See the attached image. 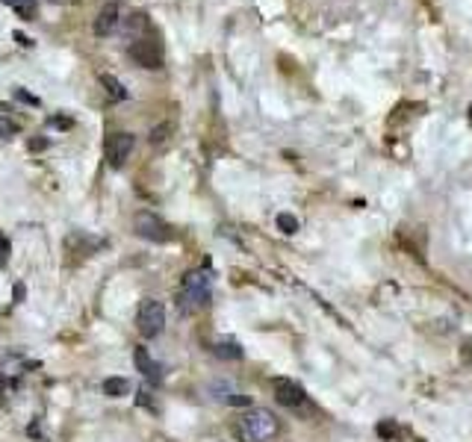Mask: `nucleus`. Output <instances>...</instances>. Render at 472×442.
<instances>
[{"mask_svg":"<svg viewBox=\"0 0 472 442\" xmlns=\"http://www.w3.org/2000/svg\"><path fill=\"white\" fill-rule=\"evenodd\" d=\"M133 363H136V369H139L148 380H160V365L151 360V354H148V348H142V345H136L133 348Z\"/></svg>","mask_w":472,"mask_h":442,"instance_id":"9","label":"nucleus"},{"mask_svg":"<svg viewBox=\"0 0 472 442\" xmlns=\"http://www.w3.org/2000/svg\"><path fill=\"white\" fill-rule=\"evenodd\" d=\"M272 389H275L278 404H283L286 410H304V407H307V392H304L295 380L275 377V380H272Z\"/></svg>","mask_w":472,"mask_h":442,"instance_id":"5","label":"nucleus"},{"mask_svg":"<svg viewBox=\"0 0 472 442\" xmlns=\"http://www.w3.org/2000/svg\"><path fill=\"white\" fill-rule=\"evenodd\" d=\"M136 330L142 333L145 339H154L165 330V307L154 298H145L136 310Z\"/></svg>","mask_w":472,"mask_h":442,"instance_id":"3","label":"nucleus"},{"mask_svg":"<svg viewBox=\"0 0 472 442\" xmlns=\"http://www.w3.org/2000/svg\"><path fill=\"white\" fill-rule=\"evenodd\" d=\"M212 354H216L219 360H242L245 357V351H242V345L236 339H219L216 345H212Z\"/></svg>","mask_w":472,"mask_h":442,"instance_id":"10","label":"nucleus"},{"mask_svg":"<svg viewBox=\"0 0 472 442\" xmlns=\"http://www.w3.org/2000/svg\"><path fill=\"white\" fill-rule=\"evenodd\" d=\"M469 121H472V106H469Z\"/></svg>","mask_w":472,"mask_h":442,"instance_id":"25","label":"nucleus"},{"mask_svg":"<svg viewBox=\"0 0 472 442\" xmlns=\"http://www.w3.org/2000/svg\"><path fill=\"white\" fill-rule=\"evenodd\" d=\"M212 295V280L207 271H189L177 292V310L180 316H192L198 310H204Z\"/></svg>","mask_w":472,"mask_h":442,"instance_id":"2","label":"nucleus"},{"mask_svg":"<svg viewBox=\"0 0 472 442\" xmlns=\"http://www.w3.org/2000/svg\"><path fill=\"white\" fill-rule=\"evenodd\" d=\"M136 401H139L142 407H148V410H154V413H157V404H154V401H151V392H148L145 386L139 389V395H136Z\"/></svg>","mask_w":472,"mask_h":442,"instance_id":"17","label":"nucleus"},{"mask_svg":"<svg viewBox=\"0 0 472 442\" xmlns=\"http://www.w3.org/2000/svg\"><path fill=\"white\" fill-rule=\"evenodd\" d=\"M103 392L110 395V398H125V395L130 392V384L125 377H106L103 380Z\"/></svg>","mask_w":472,"mask_h":442,"instance_id":"11","label":"nucleus"},{"mask_svg":"<svg viewBox=\"0 0 472 442\" xmlns=\"http://www.w3.org/2000/svg\"><path fill=\"white\" fill-rule=\"evenodd\" d=\"M15 98L24 100V103H30V106H39V103H42L36 95H30V91H24V89H15Z\"/></svg>","mask_w":472,"mask_h":442,"instance_id":"18","label":"nucleus"},{"mask_svg":"<svg viewBox=\"0 0 472 442\" xmlns=\"http://www.w3.org/2000/svg\"><path fill=\"white\" fill-rule=\"evenodd\" d=\"M9 9H15L21 18H33L36 15V0H4Z\"/></svg>","mask_w":472,"mask_h":442,"instance_id":"13","label":"nucleus"},{"mask_svg":"<svg viewBox=\"0 0 472 442\" xmlns=\"http://www.w3.org/2000/svg\"><path fill=\"white\" fill-rule=\"evenodd\" d=\"M15 130H18V127H15L12 121H0V139H12Z\"/></svg>","mask_w":472,"mask_h":442,"instance_id":"19","label":"nucleus"},{"mask_svg":"<svg viewBox=\"0 0 472 442\" xmlns=\"http://www.w3.org/2000/svg\"><path fill=\"white\" fill-rule=\"evenodd\" d=\"M12 295L21 301V298H24V283H18V286H15V289H12Z\"/></svg>","mask_w":472,"mask_h":442,"instance_id":"22","label":"nucleus"},{"mask_svg":"<svg viewBox=\"0 0 472 442\" xmlns=\"http://www.w3.org/2000/svg\"><path fill=\"white\" fill-rule=\"evenodd\" d=\"M6 254H9V245H6V239H0V266L6 263Z\"/></svg>","mask_w":472,"mask_h":442,"instance_id":"20","label":"nucleus"},{"mask_svg":"<svg viewBox=\"0 0 472 442\" xmlns=\"http://www.w3.org/2000/svg\"><path fill=\"white\" fill-rule=\"evenodd\" d=\"M53 127H71V118H53Z\"/></svg>","mask_w":472,"mask_h":442,"instance_id":"21","label":"nucleus"},{"mask_svg":"<svg viewBox=\"0 0 472 442\" xmlns=\"http://www.w3.org/2000/svg\"><path fill=\"white\" fill-rule=\"evenodd\" d=\"M15 41H21V44H24V48H27V44H30V39H27L24 33H15Z\"/></svg>","mask_w":472,"mask_h":442,"instance_id":"24","label":"nucleus"},{"mask_svg":"<svg viewBox=\"0 0 472 442\" xmlns=\"http://www.w3.org/2000/svg\"><path fill=\"white\" fill-rule=\"evenodd\" d=\"M133 227L136 233L148 242H172L174 239V230L169 221H162L157 212H136L133 216Z\"/></svg>","mask_w":472,"mask_h":442,"instance_id":"4","label":"nucleus"},{"mask_svg":"<svg viewBox=\"0 0 472 442\" xmlns=\"http://www.w3.org/2000/svg\"><path fill=\"white\" fill-rule=\"evenodd\" d=\"M130 56H133L142 68H151V71H154V68H162V53H160V48H157V41H148V39L133 41Z\"/></svg>","mask_w":472,"mask_h":442,"instance_id":"7","label":"nucleus"},{"mask_svg":"<svg viewBox=\"0 0 472 442\" xmlns=\"http://www.w3.org/2000/svg\"><path fill=\"white\" fill-rule=\"evenodd\" d=\"M281 431V422L272 410L251 407L248 413H242L236 419V436L242 442H272Z\"/></svg>","mask_w":472,"mask_h":442,"instance_id":"1","label":"nucleus"},{"mask_svg":"<svg viewBox=\"0 0 472 442\" xmlns=\"http://www.w3.org/2000/svg\"><path fill=\"white\" fill-rule=\"evenodd\" d=\"M133 136L130 133H115V136H110V142H106V165L110 169H121L127 160H130V154H133Z\"/></svg>","mask_w":472,"mask_h":442,"instance_id":"6","label":"nucleus"},{"mask_svg":"<svg viewBox=\"0 0 472 442\" xmlns=\"http://www.w3.org/2000/svg\"><path fill=\"white\" fill-rule=\"evenodd\" d=\"M278 227L286 236H293V233H298V219L289 216V212H281V216H278Z\"/></svg>","mask_w":472,"mask_h":442,"instance_id":"14","label":"nucleus"},{"mask_svg":"<svg viewBox=\"0 0 472 442\" xmlns=\"http://www.w3.org/2000/svg\"><path fill=\"white\" fill-rule=\"evenodd\" d=\"M375 431H378V436H384V439H395V436L402 434V431H399V424H395V422H381Z\"/></svg>","mask_w":472,"mask_h":442,"instance_id":"15","label":"nucleus"},{"mask_svg":"<svg viewBox=\"0 0 472 442\" xmlns=\"http://www.w3.org/2000/svg\"><path fill=\"white\" fill-rule=\"evenodd\" d=\"M101 83H103L106 95H110L113 100H127V91H125V86H121L115 77H110V74H103V77H101Z\"/></svg>","mask_w":472,"mask_h":442,"instance_id":"12","label":"nucleus"},{"mask_svg":"<svg viewBox=\"0 0 472 442\" xmlns=\"http://www.w3.org/2000/svg\"><path fill=\"white\" fill-rule=\"evenodd\" d=\"M165 133H172V124H162V127H154V130H151V145H162L165 139H169Z\"/></svg>","mask_w":472,"mask_h":442,"instance_id":"16","label":"nucleus"},{"mask_svg":"<svg viewBox=\"0 0 472 442\" xmlns=\"http://www.w3.org/2000/svg\"><path fill=\"white\" fill-rule=\"evenodd\" d=\"M121 9H118V4H106L101 12H98V21H95V33L98 36H110L113 30H118V24H121Z\"/></svg>","mask_w":472,"mask_h":442,"instance_id":"8","label":"nucleus"},{"mask_svg":"<svg viewBox=\"0 0 472 442\" xmlns=\"http://www.w3.org/2000/svg\"><path fill=\"white\" fill-rule=\"evenodd\" d=\"M44 145H48L44 139H33V142H30V148H33V150H39V148H44Z\"/></svg>","mask_w":472,"mask_h":442,"instance_id":"23","label":"nucleus"}]
</instances>
